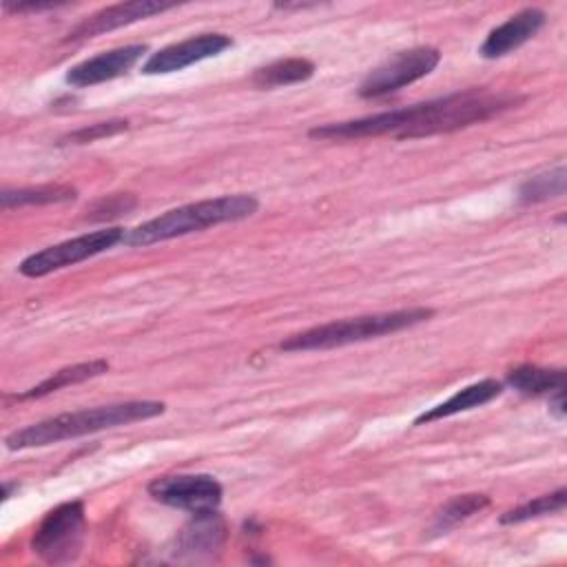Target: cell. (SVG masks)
<instances>
[{
    "label": "cell",
    "instance_id": "cell-1",
    "mask_svg": "<svg viewBox=\"0 0 567 567\" xmlns=\"http://www.w3.org/2000/svg\"><path fill=\"white\" fill-rule=\"evenodd\" d=\"M520 97L512 93H492L470 89L463 93H452L423 104L383 111L348 122H330L308 131L312 140H354V137H377L392 135L399 140L430 137L436 133H450L476 122H483L509 106Z\"/></svg>",
    "mask_w": 567,
    "mask_h": 567
},
{
    "label": "cell",
    "instance_id": "cell-2",
    "mask_svg": "<svg viewBox=\"0 0 567 567\" xmlns=\"http://www.w3.org/2000/svg\"><path fill=\"white\" fill-rule=\"evenodd\" d=\"M166 405L162 401H124L97 408H84L75 412H64L38 423H31L22 430L11 432L4 439L7 450H29V447H44L51 443L78 439L84 434H93L100 430L128 425L135 421H146L153 416L164 414Z\"/></svg>",
    "mask_w": 567,
    "mask_h": 567
},
{
    "label": "cell",
    "instance_id": "cell-3",
    "mask_svg": "<svg viewBox=\"0 0 567 567\" xmlns=\"http://www.w3.org/2000/svg\"><path fill=\"white\" fill-rule=\"evenodd\" d=\"M259 202L252 195H221L213 199L193 202L179 208H171L131 230H124L126 246H151L188 233H197L217 224L239 221L255 215Z\"/></svg>",
    "mask_w": 567,
    "mask_h": 567
},
{
    "label": "cell",
    "instance_id": "cell-4",
    "mask_svg": "<svg viewBox=\"0 0 567 567\" xmlns=\"http://www.w3.org/2000/svg\"><path fill=\"white\" fill-rule=\"evenodd\" d=\"M434 315L432 308H403L392 312H377L363 317H348L330 323L315 326L310 330L290 334L281 341V350L299 352V350H328L348 343H359L368 339H377L383 334L399 332L403 328H412L421 321H427Z\"/></svg>",
    "mask_w": 567,
    "mask_h": 567
},
{
    "label": "cell",
    "instance_id": "cell-5",
    "mask_svg": "<svg viewBox=\"0 0 567 567\" xmlns=\"http://www.w3.org/2000/svg\"><path fill=\"white\" fill-rule=\"evenodd\" d=\"M84 538V505L82 501H69L40 520L31 536V549L44 563L62 565L71 563L82 547Z\"/></svg>",
    "mask_w": 567,
    "mask_h": 567
},
{
    "label": "cell",
    "instance_id": "cell-6",
    "mask_svg": "<svg viewBox=\"0 0 567 567\" xmlns=\"http://www.w3.org/2000/svg\"><path fill=\"white\" fill-rule=\"evenodd\" d=\"M124 239V230L113 226V228H100L93 233H84L80 237L47 246L29 257H24L18 266L20 275L24 277H44L49 272L62 270L66 266L80 264L93 255H100L109 248H113L117 241Z\"/></svg>",
    "mask_w": 567,
    "mask_h": 567
},
{
    "label": "cell",
    "instance_id": "cell-7",
    "mask_svg": "<svg viewBox=\"0 0 567 567\" xmlns=\"http://www.w3.org/2000/svg\"><path fill=\"white\" fill-rule=\"evenodd\" d=\"M441 60L439 49L434 47H414L408 51H399L377 69H372L363 82L359 84V95L361 97H383L390 95L427 73L436 69Z\"/></svg>",
    "mask_w": 567,
    "mask_h": 567
},
{
    "label": "cell",
    "instance_id": "cell-8",
    "mask_svg": "<svg viewBox=\"0 0 567 567\" xmlns=\"http://www.w3.org/2000/svg\"><path fill=\"white\" fill-rule=\"evenodd\" d=\"M148 494L168 507L202 514L219 507L224 489L210 474H175L153 478L148 483Z\"/></svg>",
    "mask_w": 567,
    "mask_h": 567
},
{
    "label": "cell",
    "instance_id": "cell-9",
    "mask_svg": "<svg viewBox=\"0 0 567 567\" xmlns=\"http://www.w3.org/2000/svg\"><path fill=\"white\" fill-rule=\"evenodd\" d=\"M228 47H233V40L224 33H199V35H193L188 40L168 44V47L151 53L148 60L142 64V73L159 75V73L182 71L195 62L219 55Z\"/></svg>",
    "mask_w": 567,
    "mask_h": 567
},
{
    "label": "cell",
    "instance_id": "cell-10",
    "mask_svg": "<svg viewBox=\"0 0 567 567\" xmlns=\"http://www.w3.org/2000/svg\"><path fill=\"white\" fill-rule=\"evenodd\" d=\"M148 51L146 44H126L104 53H97L66 71V82L71 86H93L124 75L135 62Z\"/></svg>",
    "mask_w": 567,
    "mask_h": 567
},
{
    "label": "cell",
    "instance_id": "cell-11",
    "mask_svg": "<svg viewBox=\"0 0 567 567\" xmlns=\"http://www.w3.org/2000/svg\"><path fill=\"white\" fill-rule=\"evenodd\" d=\"M173 4H162V2H153V0H133V2H120V4H111L106 9L95 11L93 16H86L80 24H75L66 40H86V38H95L100 33L133 24L137 20L151 18L155 13H162L166 9H171Z\"/></svg>",
    "mask_w": 567,
    "mask_h": 567
},
{
    "label": "cell",
    "instance_id": "cell-12",
    "mask_svg": "<svg viewBox=\"0 0 567 567\" xmlns=\"http://www.w3.org/2000/svg\"><path fill=\"white\" fill-rule=\"evenodd\" d=\"M545 11L536 9V7H527L514 16H509L503 24L494 27L487 38L483 40L478 53L487 60L494 58H503L512 51H516L518 47H523L527 40H532L545 24Z\"/></svg>",
    "mask_w": 567,
    "mask_h": 567
},
{
    "label": "cell",
    "instance_id": "cell-13",
    "mask_svg": "<svg viewBox=\"0 0 567 567\" xmlns=\"http://www.w3.org/2000/svg\"><path fill=\"white\" fill-rule=\"evenodd\" d=\"M224 538H226V525L217 509L193 514L188 525H184L182 532L177 534L175 554L188 556V558L213 556L215 551H219Z\"/></svg>",
    "mask_w": 567,
    "mask_h": 567
},
{
    "label": "cell",
    "instance_id": "cell-14",
    "mask_svg": "<svg viewBox=\"0 0 567 567\" xmlns=\"http://www.w3.org/2000/svg\"><path fill=\"white\" fill-rule=\"evenodd\" d=\"M503 392V383L496 381V379H481L472 385H465L463 390L454 392L447 401L430 408L427 412L419 414L414 419V425H423V423H432V421H439V419H447V416H454L458 412H465V410H474V408H481L485 403H489L492 399H496L498 394Z\"/></svg>",
    "mask_w": 567,
    "mask_h": 567
},
{
    "label": "cell",
    "instance_id": "cell-15",
    "mask_svg": "<svg viewBox=\"0 0 567 567\" xmlns=\"http://www.w3.org/2000/svg\"><path fill=\"white\" fill-rule=\"evenodd\" d=\"M505 383L520 394L538 396L551 394L556 390H565V370L560 368H540V365H518L512 368L505 377Z\"/></svg>",
    "mask_w": 567,
    "mask_h": 567
},
{
    "label": "cell",
    "instance_id": "cell-16",
    "mask_svg": "<svg viewBox=\"0 0 567 567\" xmlns=\"http://www.w3.org/2000/svg\"><path fill=\"white\" fill-rule=\"evenodd\" d=\"M109 370V361L106 359H91V361H82V363H73V365H66V368H60L58 372H53L51 377H47L44 381H40L38 385H33L31 390L18 394V399H40V396H47L51 392H58L66 385H73V383H82L86 379H93V377H100Z\"/></svg>",
    "mask_w": 567,
    "mask_h": 567
},
{
    "label": "cell",
    "instance_id": "cell-17",
    "mask_svg": "<svg viewBox=\"0 0 567 567\" xmlns=\"http://www.w3.org/2000/svg\"><path fill=\"white\" fill-rule=\"evenodd\" d=\"M315 64L306 58H284L277 62H270L266 66H259L252 73V84L259 89H275V86H286L295 82H303L312 78Z\"/></svg>",
    "mask_w": 567,
    "mask_h": 567
},
{
    "label": "cell",
    "instance_id": "cell-18",
    "mask_svg": "<svg viewBox=\"0 0 567 567\" xmlns=\"http://www.w3.org/2000/svg\"><path fill=\"white\" fill-rule=\"evenodd\" d=\"M78 190L73 186L64 184H42V186H29V188H4L0 193V206L13 208V206H27V204H60V202H73Z\"/></svg>",
    "mask_w": 567,
    "mask_h": 567
},
{
    "label": "cell",
    "instance_id": "cell-19",
    "mask_svg": "<svg viewBox=\"0 0 567 567\" xmlns=\"http://www.w3.org/2000/svg\"><path fill=\"white\" fill-rule=\"evenodd\" d=\"M489 505V496L487 494H458L454 498H450L436 514H434V523H432V532L434 534H445L452 527H456L458 523L467 520L470 516L478 514L481 509H485Z\"/></svg>",
    "mask_w": 567,
    "mask_h": 567
},
{
    "label": "cell",
    "instance_id": "cell-20",
    "mask_svg": "<svg viewBox=\"0 0 567 567\" xmlns=\"http://www.w3.org/2000/svg\"><path fill=\"white\" fill-rule=\"evenodd\" d=\"M565 179L567 171L565 164H558L551 171L538 173L529 179H525L518 188V202L520 204H538L551 197H563L565 195Z\"/></svg>",
    "mask_w": 567,
    "mask_h": 567
},
{
    "label": "cell",
    "instance_id": "cell-21",
    "mask_svg": "<svg viewBox=\"0 0 567 567\" xmlns=\"http://www.w3.org/2000/svg\"><path fill=\"white\" fill-rule=\"evenodd\" d=\"M565 503H567V489L560 487L551 494H543L534 501H527V503L501 514V523L512 525V523H525L529 518H538V516H547V514H558L565 509Z\"/></svg>",
    "mask_w": 567,
    "mask_h": 567
},
{
    "label": "cell",
    "instance_id": "cell-22",
    "mask_svg": "<svg viewBox=\"0 0 567 567\" xmlns=\"http://www.w3.org/2000/svg\"><path fill=\"white\" fill-rule=\"evenodd\" d=\"M126 128H128V120L95 122V124H89V126H82V128L69 133L66 137H62V144H86V142H95L100 137L117 135V133H122Z\"/></svg>",
    "mask_w": 567,
    "mask_h": 567
},
{
    "label": "cell",
    "instance_id": "cell-23",
    "mask_svg": "<svg viewBox=\"0 0 567 567\" xmlns=\"http://www.w3.org/2000/svg\"><path fill=\"white\" fill-rule=\"evenodd\" d=\"M135 206V197L133 195H113V197H109V199H102L100 204H97V208H95V219H109V217H115V215H120V213H126V210H131Z\"/></svg>",
    "mask_w": 567,
    "mask_h": 567
},
{
    "label": "cell",
    "instance_id": "cell-24",
    "mask_svg": "<svg viewBox=\"0 0 567 567\" xmlns=\"http://www.w3.org/2000/svg\"><path fill=\"white\" fill-rule=\"evenodd\" d=\"M549 412H551L556 419H565V414H567V408H565V390L551 392V396H549Z\"/></svg>",
    "mask_w": 567,
    "mask_h": 567
},
{
    "label": "cell",
    "instance_id": "cell-25",
    "mask_svg": "<svg viewBox=\"0 0 567 567\" xmlns=\"http://www.w3.org/2000/svg\"><path fill=\"white\" fill-rule=\"evenodd\" d=\"M13 487H18V483H4V485H2V498H4V501L11 496V489H13Z\"/></svg>",
    "mask_w": 567,
    "mask_h": 567
}]
</instances>
